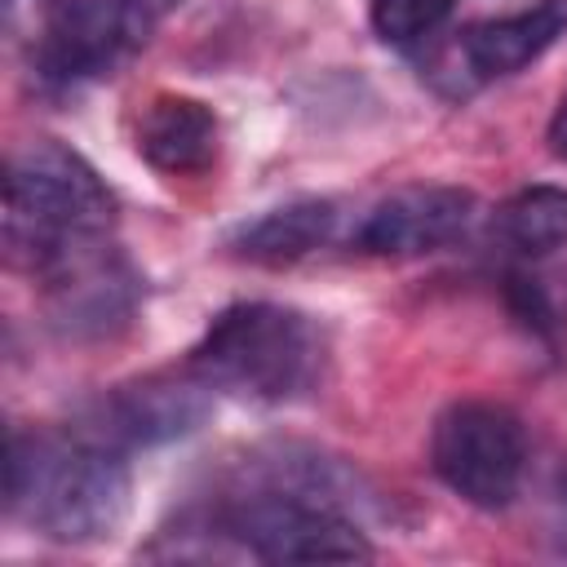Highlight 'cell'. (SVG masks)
<instances>
[{"label":"cell","mask_w":567,"mask_h":567,"mask_svg":"<svg viewBox=\"0 0 567 567\" xmlns=\"http://www.w3.org/2000/svg\"><path fill=\"white\" fill-rule=\"evenodd\" d=\"M146 31L151 22L124 0H53L35 40V75L49 89H75L106 75Z\"/></svg>","instance_id":"6"},{"label":"cell","mask_w":567,"mask_h":567,"mask_svg":"<svg viewBox=\"0 0 567 567\" xmlns=\"http://www.w3.org/2000/svg\"><path fill=\"white\" fill-rule=\"evenodd\" d=\"M217 115L199 97L186 93H159L146 102L137 120V155L173 177L204 173L217 159Z\"/></svg>","instance_id":"10"},{"label":"cell","mask_w":567,"mask_h":567,"mask_svg":"<svg viewBox=\"0 0 567 567\" xmlns=\"http://www.w3.org/2000/svg\"><path fill=\"white\" fill-rule=\"evenodd\" d=\"M558 35H567V0H536L509 18L474 22L461 40V53L478 80H501L536 62Z\"/></svg>","instance_id":"11"},{"label":"cell","mask_w":567,"mask_h":567,"mask_svg":"<svg viewBox=\"0 0 567 567\" xmlns=\"http://www.w3.org/2000/svg\"><path fill=\"white\" fill-rule=\"evenodd\" d=\"M133 284V270L106 244H97L44 275L49 315L66 337H106L128 323L137 301Z\"/></svg>","instance_id":"9"},{"label":"cell","mask_w":567,"mask_h":567,"mask_svg":"<svg viewBox=\"0 0 567 567\" xmlns=\"http://www.w3.org/2000/svg\"><path fill=\"white\" fill-rule=\"evenodd\" d=\"M452 9H456V0H372V31L385 44H416Z\"/></svg>","instance_id":"15"},{"label":"cell","mask_w":567,"mask_h":567,"mask_svg":"<svg viewBox=\"0 0 567 567\" xmlns=\"http://www.w3.org/2000/svg\"><path fill=\"white\" fill-rule=\"evenodd\" d=\"M213 390L186 368L182 377L155 372L128 385L106 390L89 412L84 425H75L80 434L115 447V452H137V447H159L173 439H186L190 430L204 425L213 399Z\"/></svg>","instance_id":"7"},{"label":"cell","mask_w":567,"mask_h":567,"mask_svg":"<svg viewBox=\"0 0 567 567\" xmlns=\"http://www.w3.org/2000/svg\"><path fill=\"white\" fill-rule=\"evenodd\" d=\"M133 505L124 452L71 430H13L4 509L58 545L111 540Z\"/></svg>","instance_id":"1"},{"label":"cell","mask_w":567,"mask_h":567,"mask_svg":"<svg viewBox=\"0 0 567 567\" xmlns=\"http://www.w3.org/2000/svg\"><path fill=\"white\" fill-rule=\"evenodd\" d=\"M549 151H554L558 159H567V97L558 102V111H554V120H549Z\"/></svg>","instance_id":"17"},{"label":"cell","mask_w":567,"mask_h":567,"mask_svg":"<svg viewBox=\"0 0 567 567\" xmlns=\"http://www.w3.org/2000/svg\"><path fill=\"white\" fill-rule=\"evenodd\" d=\"M337 230V204L332 199H288L252 221H244L230 235V252L257 266H292L310 252H319Z\"/></svg>","instance_id":"12"},{"label":"cell","mask_w":567,"mask_h":567,"mask_svg":"<svg viewBox=\"0 0 567 567\" xmlns=\"http://www.w3.org/2000/svg\"><path fill=\"white\" fill-rule=\"evenodd\" d=\"M430 465L474 509H505L527 474V430L492 399H456L434 416Z\"/></svg>","instance_id":"5"},{"label":"cell","mask_w":567,"mask_h":567,"mask_svg":"<svg viewBox=\"0 0 567 567\" xmlns=\"http://www.w3.org/2000/svg\"><path fill=\"white\" fill-rule=\"evenodd\" d=\"M505 301L514 310V319L540 337V341H558L563 328H567V315H563V301L554 292V279H540V275H527V270H514L505 279Z\"/></svg>","instance_id":"14"},{"label":"cell","mask_w":567,"mask_h":567,"mask_svg":"<svg viewBox=\"0 0 567 567\" xmlns=\"http://www.w3.org/2000/svg\"><path fill=\"white\" fill-rule=\"evenodd\" d=\"M323 363L315 323L279 301H235L195 341L186 368L213 390L248 403L301 399Z\"/></svg>","instance_id":"3"},{"label":"cell","mask_w":567,"mask_h":567,"mask_svg":"<svg viewBox=\"0 0 567 567\" xmlns=\"http://www.w3.org/2000/svg\"><path fill=\"white\" fill-rule=\"evenodd\" d=\"M492 235L518 257H545L554 248H567V190L523 186L492 213Z\"/></svg>","instance_id":"13"},{"label":"cell","mask_w":567,"mask_h":567,"mask_svg":"<svg viewBox=\"0 0 567 567\" xmlns=\"http://www.w3.org/2000/svg\"><path fill=\"white\" fill-rule=\"evenodd\" d=\"M115 195L97 168L53 137H35L4 168V248L9 261L44 279L62 261L106 244Z\"/></svg>","instance_id":"2"},{"label":"cell","mask_w":567,"mask_h":567,"mask_svg":"<svg viewBox=\"0 0 567 567\" xmlns=\"http://www.w3.org/2000/svg\"><path fill=\"white\" fill-rule=\"evenodd\" d=\"M545 540L558 558H567V461L554 470L545 492Z\"/></svg>","instance_id":"16"},{"label":"cell","mask_w":567,"mask_h":567,"mask_svg":"<svg viewBox=\"0 0 567 567\" xmlns=\"http://www.w3.org/2000/svg\"><path fill=\"white\" fill-rule=\"evenodd\" d=\"M213 518L226 540L261 563H368L377 554L346 505L266 474L248 492H235Z\"/></svg>","instance_id":"4"},{"label":"cell","mask_w":567,"mask_h":567,"mask_svg":"<svg viewBox=\"0 0 567 567\" xmlns=\"http://www.w3.org/2000/svg\"><path fill=\"white\" fill-rule=\"evenodd\" d=\"M474 221V195L461 186H399L377 199L354 235L372 257H425L461 239Z\"/></svg>","instance_id":"8"},{"label":"cell","mask_w":567,"mask_h":567,"mask_svg":"<svg viewBox=\"0 0 567 567\" xmlns=\"http://www.w3.org/2000/svg\"><path fill=\"white\" fill-rule=\"evenodd\" d=\"M124 4H128V9H133V13H142V18H146V22H151V27H155V18H159V13H164V9H173V4H177V0H124Z\"/></svg>","instance_id":"18"}]
</instances>
